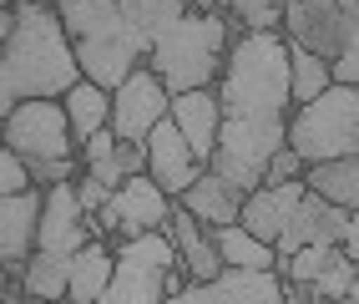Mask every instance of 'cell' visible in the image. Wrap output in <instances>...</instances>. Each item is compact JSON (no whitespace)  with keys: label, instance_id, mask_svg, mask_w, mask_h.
Wrapping results in <instances>:
<instances>
[{"label":"cell","instance_id":"cb8c5ba5","mask_svg":"<svg viewBox=\"0 0 359 304\" xmlns=\"http://www.w3.org/2000/svg\"><path fill=\"white\" fill-rule=\"evenodd\" d=\"M116 6H122L127 26L142 36V46L152 51V41L172 26V20H182L187 11H193V0H116Z\"/></svg>","mask_w":359,"mask_h":304},{"label":"cell","instance_id":"9c48e42d","mask_svg":"<svg viewBox=\"0 0 359 304\" xmlns=\"http://www.w3.org/2000/svg\"><path fill=\"white\" fill-rule=\"evenodd\" d=\"M289 147L304 162H334L359 152V86L334 81L314 102L289 112Z\"/></svg>","mask_w":359,"mask_h":304},{"label":"cell","instance_id":"ba28073f","mask_svg":"<svg viewBox=\"0 0 359 304\" xmlns=\"http://www.w3.org/2000/svg\"><path fill=\"white\" fill-rule=\"evenodd\" d=\"M187 274L182 253L172 244V233H137V239L116 244V264H111V284L102 289V304H157L177 294V279Z\"/></svg>","mask_w":359,"mask_h":304},{"label":"cell","instance_id":"ac0fdd59","mask_svg":"<svg viewBox=\"0 0 359 304\" xmlns=\"http://www.w3.org/2000/svg\"><path fill=\"white\" fill-rule=\"evenodd\" d=\"M243 188L238 183H228V178H218V173H203L193 188H182V208L193 213L198 223H208V228H223V223H238V213H243Z\"/></svg>","mask_w":359,"mask_h":304},{"label":"cell","instance_id":"7a4b0ae2","mask_svg":"<svg viewBox=\"0 0 359 304\" xmlns=\"http://www.w3.org/2000/svg\"><path fill=\"white\" fill-rule=\"evenodd\" d=\"M81 81V61L71 51V36L51 0H15V31L0 46V117L15 102H61Z\"/></svg>","mask_w":359,"mask_h":304},{"label":"cell","instance_id":"8992f818","mask_svg":"<svg viewBox=\"0 0 359 304\" xmlns=\"http://www.w3.org/2000/svg\"><path fill=\"white\" fill-rule=\"evenodd\" d=\"M233 51L228 36V15H208V11H187L172 20L147 51V66L162 77V86L172 91H193V86H218L223 61Z\"/></svg>","mask_w":359,"mask_h":304},{"label":"cell","instance_id":"277c9868","mask_svg":"<svg viewBox=\"0 0 359 304\" xmlns=\"http://www.w3.org/2000/svg\"><path fill=\"white\" fill-rule=\"evenodd\" d=\"M51 6H56L61 26L71 36V51H76L86 81L116 91L147 61V46L127 26V15H122L116 0H51Z\"/></svg>","mask_w":359,"mask_h":304},{"label":"cell","instance_id":"484cf974","mask_svg":"<svg viewBox=\"0 0 359 304\" xmlns=\"http://www.w3.org/2000/svg\"><path fill=\"white\" fill-rule=\"evenodd\" d=\"M329 86H334L329 61L314 56V51H304V46H289V91H294V107L314 102L319 91H329Z\"/></svg>","mask_w":359,"mask_h":304},{"label":"cell","instance_id":"ffe728a7","mask_svg":"<svg viewBox=\"0 0 359 304\" xmlns=\"http://www.w3.org/2000/svg\"><path fill=\"white\" fill-rule=\"evenodd\" d=\"M172 244L182 253V264H187V279H212L223 269V253H218V239L208 233V223H198L193 213H187L182 203H172Z\"/></svg>","mask_w":359,"mask_h":304},{"label":"cell","instance_id":"5b68a950","mask_svg":"<svg viewBox=\"0 0 359 304\" xmlns=\"http://www.w3.org/2000/svg\"><path fill=\"white\" fill-rule=\"evenodd\" d=\"M91 239L86 228V208L76 198V178L71 183H51L41 203V228H36V249L31 264L20 274V299H66V274L76 249Z\"/></svg>","mask_w":359,"mask_h":304},{"label":"cell","instance_id":"4fadbf2b","mask_svg":"<svg viewBox=\"0 0 359 304\" xmlns=\"http://www.w3.org/2000/svg\"><path fill=\"white\" fill-rule=\"evenodd\" d=\"M283 41L334 61L349 46V20L339 0H283Z\"/></svg>","mask_w":359,"mask_h":304},{"label":"cell","instance_id":"30bf717a","mask_svg":"<svg viewBox=\"0 0 359 304\" xmlns=\"http://www.w3.org/2000/svg\"><path fill=\"white\" fill-rule=\"evenodd\" d=\"M172 218V198L162 193V183L152 173H132L122 178V188H111V198L86 213V228L102 233V239H137V233H152V228H167Z\"/></svg>","mask_w":359,"mask_h":304},{"label":"cell","instance_id":"d4e9b609","mask_svg":"<svg viewBox=\"0 0 359 304\" xmlns=\"http://www.w3.org/2000/svg\"><path fill=\"white\" fill-rule=\"evenodd\" d=\"M212 239H218L223 264H243V269H273V264H278L273 244H263L258 233H248L243 223H223V228H212Z\"/></svg>","mask_w":359,"mask_h":304},{"label":"cell","instance_id":"9a60e30c","mask_svg":"<svg viewBox=\"0 0 359 304\" xmlns=\"http://www.w3.org/2000/svg\"><path fill=\"white\" fill-rule=\"evenodd\" d=\"M147 173L162 183L167 198H182V188H193V183L208 173V162L187 147V137L177 132L172 117H162L152 127V137H147Z\"/></svg>","mask_w":359,"mask_h":304},{"label":"cell","instance_id":"d590c367","mask_svg":"<svg viewBox=\"0 0 359 304\" xmlns=\"http://www.w3.org/2000/svg\"><path fill=\"white\" fill-rule=\"evenodd\" d=\"M0 6H15V0H0Z\"/></svg>","mask_w":359,"mask_h":304},{"label":"cell","instance_id":"603a6c76","mask_svg":"<svg viewBox=\"0 0 359 304\" xmlns=\"http://www.w3.org/2000/svg\"><path fill=\"white\" fill-rule=\"evenodd\" d=\"M61 107H66V122H71V137H76V143H86L97 127L111 122V91L97 86V81H86V77L61 97Z\"/></svg>","mask_w":359,"mask_h":304},{"label":"cell","instance_id":"d6a6232c","mask_svg":"<svg viewBox=\"0 0 359 304\" xmlns=\"http://www.w3.org/2000/svg\"><path fill=\"white\" fill-rule=\"evenodd\" d=\"M0 304H20V279L11 269H0Z\"/></svg>","mask_w":359,"mask_h":304},{"label":"cell","instance_id":"52a82bcc","mask_svg":"<svg viewBox=\"0 0 359 304\" xmlns=\"http://www.w3.org/2000/svg\"><path fill=\"white\" fill-rule=\"evenodd\" d=\"M0 143L26 162L31 183H41V188L71 183L81 173V143L71 137V122H66L61 102H46V97L15 102L11 117H0Z\"/></svg>","mask_w":359,"mask_h":304},{"label":"cell","instance_id":"44dd1931","mask_svg":"<svg viewBox=\"0 0 359 304\" xmlns=\"http://www.w3.org/2000/svg\"><path fill=\"white\" fill-rule=\"evenodd\" d=\"M289 299L294 304H304V299H349V304H359V264L334 244V253L319 264V274L309 279V284L289 289Z\"/></svg>","mask_w":359,"mask_h":304},{"label":"cell","instance_id":"1f68e13d","mask_svg":"<svg viewBox=\"0 0 359 304\" xmlns=\"http://www.w3.org/2000/svg\"><path fill=\"white\" fill-rule=\"evenodd\" d=\"M339 244H344V253L359 264V208L349 213V223H344V233H339Z\"/></svg>","mask_w":359,"mask_h":304},{"label":"cell","instance_id":"4316f807","mask_svg":"<svg viewBox=\"0 0 359 304\" xmlns=\"http://www.w3.org/2000/svg\"><path fill=\"white\" fill-rule=\"evenodd\" d=\"M223 15L243 20L248 31H283V0H223Z\"/></svg>","mask_w":359,"mask_h":304},{"label":"cell","instance_id":"4dcf8cb0","mask_svg":"<svg viewBox=\"0 0 359 304\" xmlns=\"http://www.w3.org/2000/svg\"><path fill=\"white\" fill-rule=\"evenodd\" d=\"M76 198H81L86 213H97V208L111 198V188H107V183H97V178H86V173H76Z\"/></svg>","mask_w":359,"mask_h":304},{"label":"cell","instance_id":"3957f363","mask_svg":"<svg viewBox=\"0 0 359 304\" xmlns=\"http://www.w3.org/2000/svg\"><path fill=\"white\" fill-rule=\"evenodd\" d=\"M238 223L248 233H258L263 244H273L278 259H289L304 244H339L349 208L319 198L314 188H304V178H289V183H273V188H263V183L248 188Z\"/></svg>","mask_w":359,"mask_h":304},{"label":"cell","instance_id":"d6986e66","mask_svg":"<svg viewBox=\"0 0 359 304\" xmlns=\"http://www.w3.org/2000/svg\"><path fill=\"white\" fill-rule=\"evenodd\" d=\"M111 264H116V249L102 239V233H91V239L76 249V259H71L66 299H76V304H102V289L111 284Z\"/></svg>","mask_w":359,"mask_h":304},{"label":"cell","instance_id":"f1b7e54d","mask_svg":"<svg viewBox=\"0 0 359 304\" xmlns=\"http://www.w3.org/2000/svg\"><path fill=\"white\" fill-rule=\"evenodd\" d=\"M20 188H31V173H26V162L0 143V193H20Z\"/></svg>","mask_w":359,"mask_h":304},{"label":"cell","instance_id":"7402d4cb","mask_svg":"<svg viewBox=\"0 0 359 304\" xmlns=\"http://www.w3.org/2000/svg\"><path fill=\"white\" fill-rule=\"evenodd\" d=\"M304 188H314L319 198L339 203V208H359V152L354 157H334V162H309L304 168Z\"/></svg>","mask_w":359,"mask_h":304},{"label":"cell","instance_id":"83f0119b","mask_svg":"<svg viewBox=\"0 0 359 304\" xmlns=\"http://www.w3.org/2000/svg\"><path fill=\"white\" fill-rule=\"evenodd\" d=\"M304 168H309V162H304V157H299V152H294L289 143H283V147H278V152H273L269 162H263V178H258V183H263V188H273V183L304 178Z\"/></svg>","mask_w":359,"mask_h":304},{"label":"cell","instance_id":"2e32d148","mask_svg":"<svg viewBox=\"0 0 359 304\" xmlns=\"http://www.w3.org/2000/svg\"><path fill=\"white\" fill-rule=\"evenodd\" d=\"M81 173L107 183V188H122V178L147 173V147H142V143H122V137L111 132V122H107V127H97L81 143Z\"/></svg>","mask_w":359,"mask_h":304},{"label":"cell","instance_id":"6da1fadb","mask_svg":"<svg viewBox=\"0 0 359 304\" xmlns=\"http://www.w3.org/2000/svg\"><path fill=\"white\" fill-rule=\"evenodd\" d=\"M218 147H212L208 168L238 183V188H258L263 162L289 143V41L283 31H243L233 41L218 77Z\"/></svg>","mask_w":359,"mask_h":304},{"label":"cell","instance_id":"e0dca14e","mask_svg":"<svg viewBox=\"0 0 359 304\" xmlns=\"http://www.w3.org/2000/svg\"><path fill=\"white\" fill-rule=\"evenodd\" d=\"M167 117L177 122V132L187 137V147H193L203 162L212 157L218 147V122H223V107H218V86H193V91H177Z\"/></svg>","mask_w":359,"mask_h":304},{"label":"cell","instance_id":"836d02e7","mask_svg":"<svg viewBox=\"0 0 359 304\" xmlns=\"http://www.w3.org/2000/svg\"><path fill=\"white\" fill-rule=\"evenodd\" d=\"M11 31H15V6H0V46L11 41Z\"/></svg>","mask_w":359,"mask_h":304},{"label":"cell","instance_id":"e575fe53","mask_svg":"<svg viewBox=\"0 0 359 304\" xmlns=\"http://www.w3.org/2000/svg\"><path fill=\"white\" fill-rule=\"evenodd\" d=\"M193 11H208V15H223V0H193Z\"/></svg>","mask_w":359,"mask_h":304},{"label":"cell","instance_id":"5bb4252c","mask_svg":"<svg viewBox=\"0 0 359 304\" xmlns=\"http://www.w3.org/2000/svg\"><path fill=\"white\" fill-rule=\"evenodd\" d=\"M41 203H46L41 183H31V188H20V193H0V269H11L15 279L31 264L36 228H41Z\"/></svg>","mask_w":359,"mask_h":304},{"label":"cell","instance_id":"7c38bea8","mask_svg":"<svg viewBox=\"0 0 359 304\" xmlns=\"http://www.w3.org/2000/svg\"><path fill=\"white\" fill-rule=\"evenodd\" d=\"M167 107H172V91L162 86V77L152 72L147 61H142L137 72L111 91V132L122 137V143H142V147H147V137L167 117Z\"/></svg>","mask_w":359,"mask_h":304},{"label":"cell","instance_id":"f546056e","mask_svg":"<svg viewBox=\"0 0 359 304\" xmlns=\"http://www.w3.org/2000/svg\"><path fill=\"white\" fill-rule=\"evenodd\" d=\"M329 77L344 81V86H359V46H344V51L329 61Z\"/></svg>","mask_w":359,"mask_h":304},{"label":"cell","instance_id":"8fae6325","mask_svg":"<svg viewBox=\"0 0 359 304\" xmlns=\"http://www.w3.org/2000/svg\"><path fill=\"white\" fill-rule=\"evenodd\" d=\"M289 299V284L278 279V269H243V264H223L212 279H193L177 284L172 304H278Z\"/></svg>","mask_w":359,"mask_h":304}]
</instances>
